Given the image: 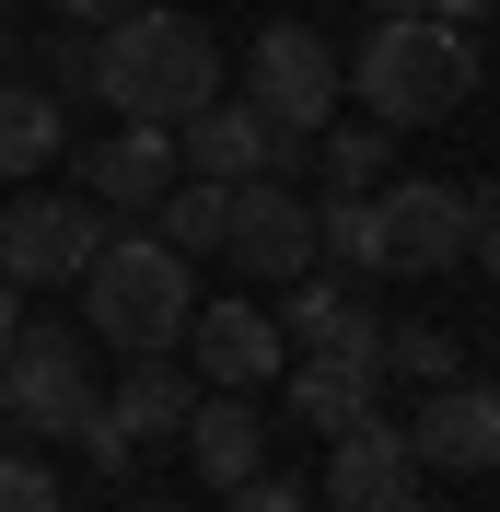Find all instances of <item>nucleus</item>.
I'll return each instance as SVG.
<instances>
[{
    "label": "nucleus",
    "mask_w": 500,
    "mask_h": 512,
    "mask_svg": "<svg viewBox=\"0 0 500 512\" xmlns=\"http://www.w3.org/2000/svg\"><path fill=\"white\" fill-rule=\"evenodd\" d=\"M0 82H12V12H0Z\"/></svg>",
    "instance_id": "nucleus-31"
},
{
    "label": "nucleus",
    "mask_w": 500,
    "mask_h": 512,
    "mask_svg": "<svg viewBox=\"0 0 500 512\" xmlns=\"http://www.w3.org/2000/svg\"><path fill=\"white\" fill-rule=\"evenodd\" d=\"M291 152H314V140H280V128L256 117V105H198V117L175 128V163H187V175H210V187L291 175Z\"/></svg>",
    "instance_id": "nucleus-13"
},
{
    "label": "nucleus",
    "mask_w": 500,
    "mask_h": 512,
    "mask_svg": "<svg viewBox=\"0 0 500 512\" xmlns=\"http://www.w3.org/2000/svg\"><path fill=\"white\" fill-rule=\"evenodd\" d=\"M407 12H419V0H373V24H407Z\"/></svg>",
    "instance_id": "nucleus-30"
},
{
    "label": "nucleus",
    "mask_w": 500,
    "mask_h": 512,
    "mask_svg": "<svg viewBox=\"0 0 500 512\" xmlns=\"http://www.w3.org/2000/svg\"><path fill=\"white\" fill-rule=\"evenodd\" d=\"M0 512H59V478H47V454L0 443Z\"/></svg>",
    "instance_id": "nucleus-23"
},
{
    "label": "nucleus",
    "mask_w": 500,
    "mask_h": 512,
    "mask_svg": "<svg viewBox=\"0 0 500 512\" xmlns=\"http://www.w3.org/2000/svg\"><path fill=\"white\" fill-rule=\"evenodd\" d=\"M221 256H233L245 280H303V268H314V187H291V175H245V187H233V233H221Z\"/></svg>",
    "instance_id": "nucleus-10"
},
{
    "label": "nucleus",
    "mask_w": 500,
    "mask_h": 512,
    "mask_svg": "<svg viewBox=\"0 0 500 512\" xmlns=\"http://www.w3.org/2000/svg\"><path fill=\"white\" fill-rule=\"evenodd\" d=\"M314 512H419V454H407L396 419H361V431H338V443H326Z\"/></svg>",
    "instance_id": "nucleus-12"
},
{
    "label": "nucleus",
    "mask_w": 500,
    "mask_h": 512,
    "mask_svg": "<svg viewBox=\"0 0 500 512\" xmlns=\"http://www.w3.org/2000/svg\"><path fill=\"white\" fill-rule=\"evenodd\" d=\"M221 233H233V187L175 175V187H163V245L175 256H221Z\"/></svg>",
    "instance_id": "nucleus-21"
},
{
    "label": "nucleus",
    "mask_w": 500,
    "mask_h": 512,
    "mask_svg": "<svg viewBox=\"0 0 500 512\" xmlns=\"http://www.w3.org/2000/svg\"><path fill=\"white\" fill-rule=\"evenodd\" d=\"M187 408H198V373H175V350H152V361H128V384H94V408H82V431H70V443L94 454L105 478H128L152 443H175V431H187Z\"/></svg>",
    "instance_id": "nucleus-4"
},
{
    "label": "nucleus",
    "mask_w": 500,
    "mask_h": 512,
    "mask_svg": "<svg viewBox=\"0 0 500 512\" xmlns=\"http://www.w3.org/2000/svg\"><path fill=\"white\" fill-rule=\"evenodd\" d=\"M0 408H12V431H35V443H70L82 408H94L82 326H12V350H0Z\"/></svg>",
    "instance_id": "nucleus-5"
},
{
    "label": "nucleus",
    "mask_w": 500,
    "mask_h": 512,
    "mask_svg": "<svg viewBox=\"0 0 500 512\" xmlns=\"http://www.w3.org/2000/svg\"><path fill=\"white\" fill-rule=\"evenodd\" d=\"M314 268H349V280H384V198H314Z\"/></svg>",
    "instance_id": "nucleus-19"
},
{
    "label": "nucleus",
    "mask_w": 500,
    "mask_h": 512,
    "mask_svg": "<svg viewBox=\"0 0 500 512\" xmlns=\"http://www.w3.org/2000/svg\"><path fill=\"white\" fill-rule=\"evenodd\" d=\"M128 512H187V501H128Z\"/></svg>",
    "instance_id": "nucleus-32"
},
{
    "label": "nucleus",
    "mask_w": 500,
    "mask_h": 512,
    "mask_svg": "<svg viewBox=\"0 0 500 512\" xmlns=\"http://www.w3.org/2000/svg\"><path fill=\"white\" fill-rule=\"evenodd\" d=\"M407 454H419V478H489L500 466V384H477V373L431 384L407 408Z\"/></svg>",
    "instance_id": "nucleus-8"
},
{
    "label": "nucleus",
    "mask_w": 500,
    "mask_h": 512,
    "mask_svg": "<svg viewBox=\"0 0 500 512\" xmlns=\"http://www.w3.org/2000/svg\"><path fill=\"white\" fill-rule=\"evenodd\" d=\"M94 94L140 128H187L198 105H221V35L198 12L128 0L117 24H94Z\"/></svg>",
    "instance_id": "nucleus-1"
},
{
    "label": "nucleus",
    "mask_w": 500,
    "mask_h": 512,
    "mask_svg": "<svg viewBox=\"0 0 500 512\" xmlns=\"http://www.w3.org/2000/svg\"><path fill=\"white\" fill-rule=\"evenodd\" d=\"M466 268H489V280H500V187L477 198V233H466Z\"/></svg>",
    "instance_id": "nucleus-26"
},
{
    "label": "nucleus",
    "mask_w": 500,
    "mask_h": 512,
    "mask_svg": "<svg viewBox=\"0 0 500 512\" xmlns=\"http://www.w3.org/2000/svg\"><path fill=\"white\" fill-rule=\"evenodd\" d=\"M489 12H500V0H489Z\"/></svg>",
    "instance_id": "nucleus-33"
},
{
    "label": "nucleus",
    "mask_w": 500,
    "mask_h": 512,
    "mask_svg": "<svg viewBox=\"0 0 500 512\" xmlns=\"http://www.w3.org/2000/svg\"><path fill=\"white\" fill-rule=\"evenodd\" d=\"M175 443L198 454V478H210V489H245L256 466H268V419L245 408V384H198V408H187Z\"/></svg>",
    "instance_id": "nucleus-15"
},
{
    "label": "nucleus",
    "mask_w": 500,
    "mask_h": 512,
    "mask_svg": "<svg viewBox=\"0 0 500 512\" xmlns=\"http://www.w3.org/2000/svg\"><path fill=\"white\" fill-rule=\"evenodd\" d=\"M338 94H349V59H338L314 24H268V35H256V59H245V105L280 128V140H314V128L338 117Z\"/></svg>",
    "instance_id": "nucleus-6"
},
{
    "label": "nucleus",
    "mask_w": 500,
    "mask_h": 512,
    "mask_svg": "<svg viewBox=\"0 0 500 512\" xmlns=\"http://www.w3.org/2000/svg\"><path fill=\"white\" fill-rule=\"evenodd\" d=\"M47 94H94V24H59V35H47Z\"/></svg>",
    "instance_id": "nucleus-24"
},
{
    "label": "nucleus",
    "mask_w": 500,
    "mask_h": 512,
    "mask_svg": "<svg viewBox=\"0 0 500 512\" xmlns=\"http://www.w3.org/2000/svg\"><path fill=\"white\" fill-rule=\"evenodd\" d=\"M187 361H198V384H268L291 361V338H280V315H268V303H198L187 315Z\"/></svg>",
    "instance_id": "nucleus-14"
},
{
    "label": "nucleus",
    "mask_w": 500,
    "mask_h": 512,
    "mask_svg": "<svg viewBox=\"0 0 500 512\" xmlns=\"http://www.w3.org/2000/svg\"><path fill=\"white\" fill-rule=\"evenodd\" d=\"M12 326H24V280L0 268V350H12Z\"/></svg>",
    "instance_id": "nucleus-27"
},
{
    "label": "nucleus",
    "mask_w": 500,
    "mask_h": 512,
    "mask_svg": "<svg viewBox=\"0 0 500 512\" xmlns=\"http://www.w3.org/2000/svg\"><path fill=\"white\" fill-rule=\"evenodd\" d=\"M59 152H70L59 94H47V82H0V175H12V187H35Z\"/></svg>",
    "instance_id": "nucleus-18"
},
{
    "label": "nucleus",
    "mask_w": 500,
    "mask_h": 512,
    "mask_svg": "<svg viewBox=\"0 0 500 512\" xmlns=\"http://www.w3.org/2000/svg\"><path fill=\"white\" fill-rule=\"evenodd\" d=\"M466 361H454V338L442 326H384V384H454Z\"/></svg>",
    "instance_id": "nucleus-22"
},
{
    "label": "nucleus",
    "mask_w": 500,
    "mask_h": 512,
    "mask_svg": "<svg viewBox=\"0 0 500 512\" xmlns=\"http://www.w3.org/2000/svg\"><path fill=\"white\" fill-rule=\"evenodd\" d=\"M105 233H117V210L105 198H59V187H24V198H0V268L24 291L47 280H82L105 256Z\"/></svg>",
    "instance_id": "nucleus-7"
},
{
    "label": "nucleus",
    "mask_w": 500,
    "mask_h": 512,
    "mask_svg": "<svg viewBox=\"0 0 500 512\" xmlns=\"http://www.w3.org/2000/svg\"><path fill=\"white\" fill-rule=\"evenodd\" d=\"M221 512H314V489H291V478H268V466H256L245 489H221Z\"/></svg>",
    "instance_id": "nucleus-25"
},
{
    "label": "nucleus",
    "mask_w": 500,
    "mask_h": 512,
    "mask_svg": "<svg viewBox=\"0 0 500 512\" xmlns=\"http://www.w3.org/2000/svg\"><path fill=\"white\" fill-rule=\"evenodd\" d=\"M314 152H326V198H361V187H384L396 128H384V117H326V128H314Z\"/></svg>",
    "instance_id": "nucleus-20"
},
{
    "label": "nucleus",
    "mask_w": 500,
    "mask_h": 512,
    "mask_svg": "<svg viewBox=\"0 0 500 512\" xmlns=\"http://www.w3.org/2000/svg\"><path fill=\"white\" fill-rule=\"evenodd\" d=\"M373 198H384V268H407V280L466 268L477 187H454V175H407V187H373Z\"/></svg>",
    "instance_id": "nucleus-9"
},
{
    "label": "nucleus",
    "mask_w": 500,
    "mask_h": 512,
    "mask_svg": "<svg viewBox=\"0 0 500 512\" xmlns=\"http://www.w3.org/2000/svg\"><path fill=\"white\" fill-rule=\"evenodd\" d=\"M419 12H431V24H477V12H489V0H419Z\"/></svg>",
    "instance_id": "nucleus-29"
},
{
    "label": "nucleus",
    "mask_w": 500,
    "mask_h": 512,
    "mask_svg": "<svg viewBox=\"0 0 500 512\" xmlns=\"http://www.w3.org/2000/svg\"><path fill=\"white\" fill-rule=\"evenodd\" d=\"M175 175H187V163H175V128H140V117L82 152V198H105V210H163Z\"/></svg>",
    "instance_id": "nucleus-16"
},
{
    "label": "nucleus",
    "mask_w": 500,
    "mask_h": 512,
    "mask_svg": "<svg viewBox=\"0 0 500 512\" xmlns=\"http://www.w3.org/2000/svg\"><path fill=\"white\" fill-rule=\"evenodd\" d=\"M291 419H303L314 443H338L361 419H384V361H291Z\"/></svg>",
    "instance_id": "nucleus-17"
},
{
    "label": "nucleus",
    "mask_w": 500,
    "mask_h": 512,
    "mask_svg": "<svg viewBox=\"0 0 500 512\" xmlns=\"http://www.w3.org/2000/svg\"><path fill=\"white\" fill-rule=\"evenodd\" d=\"M82 326H94L105 350L152 361V350H187V315H198V280L187 256L163 245V233H105V256L82 268Z\"/></svg>",
    "instance_id": "nucleus-2"
},
{
    "label": "nucleus",
    "mask_w": 500,
    "mask_h": 512,
    "mask_svg": "<svg viewBox=\"0 0 500 512\" xmlns=\"http://www.w3.org/2000/svg\"><path fill=\"white\" fill-rule=\"evenodd\" d=\"M59 12H70V24H117L128 0H59Z\"/></svg>",
    "instance_id": "nucleus-28"
},
{
    "label": "nucleus",
    "mask_w": 500,
    "mask_h": 512,
    "mask_svg": "<svg viewBox=\"0 0 500 512\" xmlns=\"http://www.w3.org/2000/svg\"><path fill=\"white\" fill-rule=\"evenodd\" d=\"M349 94H361V117H384V128H431V117H454V105L477 94V47H466V24H431V12L361 24Z\"/></svg>",
    "instance_id": "nucleus-3"
},
{
    "label": "nucleus",
    "mask_w": 500,
    "mask_h": 512,
    "mask_svg": "<svg viewBox=\"0 0 500 512\" xmlns=\"http://www.w3.org/2000/svg\"><path fill=\"white\" fill-rule=\"evenodd\" d=\"M280 338H291V361H384V315L361 303L349 268H303V280H280Z\"/></svg>",
    "instance_id": "nucleus-11"
}]
</instances>
